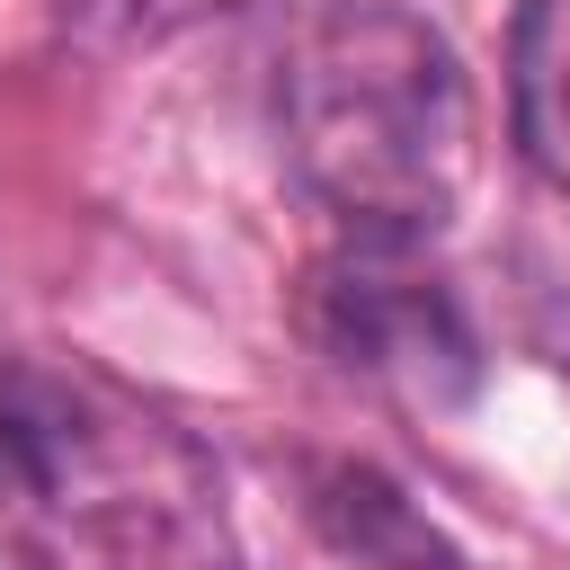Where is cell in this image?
Segmentation results:
<instances>
[{
    "instance_id": "3",
    "label": "cell",
    "mask_w": 570,
    "mask_h": 570,
    "mask_svg": "<svg viewBox=\"0 0 570 570\" xmlns=\"http://www.w3.org/2000/svg\"><path fill=\"white\" fill-rule=\"evenodd\" d=\"M419 249L428 240L347 232V249L321 258V276H312V338L338 374H365L419 410H445V401H472L481 338H472L454 285Z\"/></svg>"
},
{
    "instance_id": "4",
    "label": "cell",
    "mask_w": 570,
    "mask_h": 570,
    "mask_svg": "<svg viewBox=\"0 0 570 570\" xmlns=\"http://www.w3.org/2000/svg\"><path fill=\"white\" fill-rule=\"evenodd\" d=\"M312 525H321L330 552H347L365 570H454V543L374 463H321L312 472Z\"/></svg>"
},
{
    "instance_id": "5",
    "label": "cell",
    "mask_w": 570,
    "mask_h": 570,
    "mask_svg": "<svg viewBox=\"0 0 570 570\" xmlns=\"http://www.w3.org/2000/svg\"><path fill=\"white\" fill-rule=\"evenodd\" d=\"M508 134L517 160L570 196V0H517L508 18Z\"/></svg>"
},
{
    "instance_id": "1",
    "label": "cell",
    "mask_w": 570,
    "mask_h": 570,
    "mask_svg": "<svg viewBox=\"0 0 570 570\" xmlns=\"http://www.w3.org/2000/svg\"><path fill=\"white\" fill-rule=\"evenodd\" d=\"M0 508L45 570H240L205 445L89 365H0Z\"/></svg>"
},
{
    "instance_id": "2",
    "label": "cell",
    "mask_w": 570,
    "mask_h": 570,
    "mask_svg": "<svg viewBox=\"0 0 570 570\" xmlns=\"http://www.w3.org/2000/svg\"><path fill=\"white\" fill-rule=\"evenodd\" d=\"M294 178L374 240H428L472 160V89L454 45L401 0H321L276 80Z\"/></svg>"
},
{
    "instance_id": "6",
    "label": "cell",
    "mask_w": 570,
    "mask_h": 570,
    "mask_svg": "<svg viewBox=\"0 0 570 570\" xmlns=\"http://www.w3.org/2000/svg\"><path fill=\"white\" fill-rule=\"evenodd\" d=\"M142 27H178V18H205V9H232V0H134Z\"/></svg>"
}]
</instances>
